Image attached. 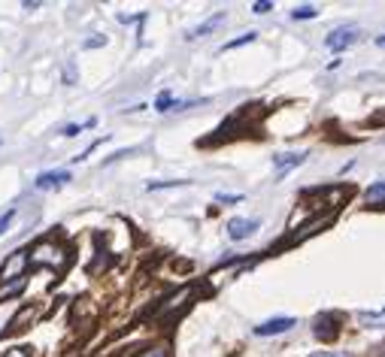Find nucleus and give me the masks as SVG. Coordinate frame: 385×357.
Returning a JSON list of instances; mask_svg holds the SVG:
<instances>
[{"label": "nucleus", "mask_w": 385, "mask_h": 357, "mask_svg": "<svg viewBox=\"0 0 385 357\" xmlns=\"http://www.w3.org/2000/svg\"><path fill=\"white\" fill-rule=\"evenodd\" d=\"M303 158H307V151H286V155H276V158H273V167H276V173L282 176L286 170L300 167V164H303Z\"/></svg>", "instance_id": "6e6552de"}, {"label": "nucleus", "mask_w": 385, "mask_h": 357, "mask_svg": "<svg viewBox=\"0 0 385 357\" xmlns=\"http://www.w3.org/2000/svg\"><path fill=\"white\" fill-rule=\"evenodd\" d=\"M258 34L255 30H249V34H243V37H237V39H231V43H225V49H237V46H246V43H252Z\"/></svg>", "instance_id": "dca6fc26"}, {"label": "nucleus", "mask_w": 385, "mask_h": 357, "mask_svg": "<svg viewBox=\"0 0 385 357\" xmlns=\"http://www.w3.org/2000/svg\"><path fill=\"white\" fill-rule=\"evenodd\" d=\"M295 327V318H273V321H264L255 327V336H279V333H288Z\"/></svg>", "instance_id": "39448f33"}, {"label": "nucleus", "mask_w": 385, "mask_h": 357, "mask_svg": "<svg viewBox=\"0 0 385 357\" xmlns=\"http://www.w3.org/2000/svg\"><path fill=\"white\" fill-rule=\"evenodd\" d=\"M182 106H188V104H176V100H173V94H170V91H164V94H158V100H155V109H158V112L182 109Z\"/></svg>", "instance_id": "ddd939ff"}, {"label": "nucleus", "mask_w": 385, "mask_h": 357, "mask_svg": "<svg viewBox=\"0 0 385 357\" xmlns=\"http://www.w3.org/2000/svg\"><path fill=\"white\" fill-rule=\"evenodd\" d=\"M385 200V179L367 188V203H382Z\"/></svg>", "instance_id": "2eb2a0df"}, {"label": "nucleus", "mask_w": 385, "mask_h": 357, "mask_svg": "<svg viewBox=\"0 0 385 357\" xmlns=\"http://www.w3.org/2000/svg\"><path fill=\"white\" fill-rule=\"evenodd\" d=\"M67 182H70L67 170H49V173H39L37 176V188L39 191H55L61 185H67Z\"/></svg>", "instance_id": "20e7f679"}, {"label": "nucleus", "mask_w": 385, "mask_h": 357, "mask_svg": "<svg viewBox=\"0 0 385 357\" xmlns=\"http://www.w3.org/2000/svg\"><path fill=\"white\" fill-rule=\"evenodd\" d=\"M34 261L49 263V267L61 270V267H64V251H61L58 246H52V242H39V246L34 249Z\"/></svg>", "instance_id": "f03ea898"}, {"label": "nucleus", "mask_w": 385, "mask_h": 357, "mask_svg": "<svg viewBox=\"0 0 385 357\" xmlns=\"http://www.w3.org/2000/svg\"><path fill=\"white\" fill-rule=\"evenodd\" d=\"M310 357H349V354H334V351H316V354H310Z\"/></svg>", "instance_id": "5701e85b"}, {"label": "nucleus", "mask_w": 385, "mask_h": 357, "mask_svg": "<svg viewBox=\"0 0 385 357\" xmlns=\"http://www.w3.org/2000/svg\"><path fill=\"white\" fill-rule=\"evenodd\" d=\"M361 30L355 25H349V27H337V30H331V37L325 39V46L331 49V52H343L346 46H352L358 39Z\"/></svg>", "instance_id": "f257e3e1"}, {"label": "nucleus", "mask_w": 385, "mask_h": 357, "mask_svg": "<svg viewBox=\"0 0 385 357\" xmlns=\"http://www.w3.org/2000/svg\"><path fill=\"white\" fill-rule=\"evenodd\" d=\"M134 357H170V351L164 349V345H155V349H146V351H140Z\"/></svg>", "instance_id": "f3484780"}, {"label": "nucleus", "mask_w": 385, "mask_h": 357, "mask_svg": "<svg viewBox=\"0 0 385 357\" xmlns=\"http://www.w3.org/2000/svg\"><path fill=\"white\" fill-rule=\"evenodd\" d=\"M312 15H316V6H298L295 13H291V18H295V22H298V18L303 22V18H312Z\"/></svg>", "instance_id": "a211bd4d"}, {"label": "nucleus", "mask_w": 385, "mask_h": 357, "mask_svg": "<svg viewBox=\"0 0 385 357\" xmlns=\"http://www.w3.org/2000/svg\"><path fill=\"white\" fill-rule=\"evenodd\" d=\"M25 279H13V282H6V284H0V303L9 300V297H18V294L25 291Z\"/></svg>", "instance_id": "9b49d317"}, {"label": "nucleus", "mask_w": 385, "mask_h": 357, "mask_svg": "<svg viewBox=\"0 0 385 357\" xmlns=\"http://www.w3.org/2000/svg\"><path fill=\"white\" fill-rule=\"evenodd\" d=\"M37 315V306L34 303H28L25 309H22V315H16L13 321H9V327H6V333H16V330H28V324H30V318Z\"/></svg>", "instance_id": "9d476101"}, {"label": "nucleus", "mask_w": 385, "mask_h": 357, "mask_svg": "<svg viewBox=\"0 0 385 357\" xmlns=\"http://www.w3.org/2000/svg\"><path fill=\"white\" fill-rule=\"evenodd\" d=\"M258 230V218H231L228 221V237L231 239H249Z\"/></svg>", "instance_id": "7ed1b4c3"}, {"label": "nucleus", "mask_w": 385, "mask_h": 357, "mask_svg": "<svg viewBox=\"0 0 385 357\" xmlns=\"http://www.w3.org/2000/svg\"><path fill=\"white\" fill-rule=\"evenodd\" d=\"M225 13H216V15H209L207 18V22L204 25H197V27H191L188 30V34H185V39H200V37H207V34H212V30H216V27H221V25H225Z\"/></svg>", "instance_id": "0eeeda50"}, {"label": "nucleus", "mask_w": 385, "mask_h": 357, "mask_svg": "<svg viewBox=\"0 0 385 357\" xmlns=\"http://www.w3.org/2000/svg\"><path fill=\"white\" fill-rule=\"evenodd\" d=\"M64 82H67V85H73V82H76V67H73V64H67V67H64Z\"/></svg>", "instance_id": "aec40b11"}, {"label": "nucleus", "mask_w": 385, "mask_h": 357, "mask_svg": "<svg viewBox=\"0 0 385 357\" xmlns=\"http://www.w3.org/2000/svg\"><path fill=\"white\" fill-rule=\"evenodd\" d=\"M312 333H316L322 342H331L334 336H337V315H322V318H316Z\"/></svg>", "instance_id": "423d86ee"}, {"label": "nucleus", "mask_w": 385, "mask_h": 357, "mask_svg": "<svg viewBox=\"0 0 385 357\" xmlns=\"http://www.w3.org/2000/svg\"><path fill=\"white\" fill-rule=\"evenodd\" d=\"M216 200H221V203H237V200H243L240 194H216Z\"/></svg>", "instance_id": "412c9836"}, {"label": "nucleus", "mask_w": 385, "mask_h": 357, "mask_svg": "<svg viewBox=\"0 0 385 357\" xmlns=\"http://www.w3.org/2000/svg\"><path fill=\"white\" fill-rule=\"evenodd\" d=\"M267 9H273V4H267V0H264V4H255V13H258V15L267 13Z\"/></svg>", "instance_id": "b1692460"}, {"label": "nucleus", "mask_w": 385, "mask_h": 357, "mask_svg": "<svg viewBox=\"0 0 385 357\" xmlns=\"http://www.w3.org/2000/svg\"><path fill=\"white\" fill-rule=\"evenodd\" d=\"M25 263H28V258H25V251H18V254H13L6 263H4V270H0V282H6V279H13L16 273H22L25 270Z\"/></svg>", "instance_id": "1a4fd4ad"}, {"label": "nucleus", "mask_w": 385, "mask_h": 357, "mask_svg": "<svg viewBox=\"0 0 385 357\" xmlns=\"http://www.w3.org/2000/svg\"><path fill=\"white\" fill-rule=\"evenodd\" d=\"M13 218H16V209H9V212H4V215H0V237H4V230L9 227V224H13Z\"/></svg>", "instance_id": "6ab92c4d"}, {"label": "nucleus", "mask_w": 385, "mask_h": 357, "mask_svg": "<svg viewBox=\"0 0 385 357\" xmlns=\"http://www.w3.org/2000/svg\"><path fill=\"white\" fill-rule=\"evenodd\" d=\"M97 46H106V39H104V37H97V39H85V49H97Z\"/></svg>", "instance_id": "4be33fe9"}, {"label": "nucleus", "mask_w": 385, "mask_h": 357, "mask_svg": "<svg viewBox=\"0 0 385 357\" xmlns=\"http://www.w3.org/2000/svg\"><path fill=\"white\" fill-rule=\"evenodd\" d=\"M358 321L364 327H385V309L382 312H358Z\"/></svg>", "instance_id": "f8f14e48"}, {"label": "nucleus", "mask_w": 385, "mask_h": 357, "mask_svg": "<svg viewBox=\"0 0 385 357\" xmlns=\"http://www.w3.org/2000/svg\"><path fill=\"white\" fill-rule=\"evenodd\" d=\"M94 125H97V118H85V121H79V125H67L61 134H64V137H76L79 130H88V127H94Z\"/></svg>", "instance_id": "4468645a"}]
</instances>
